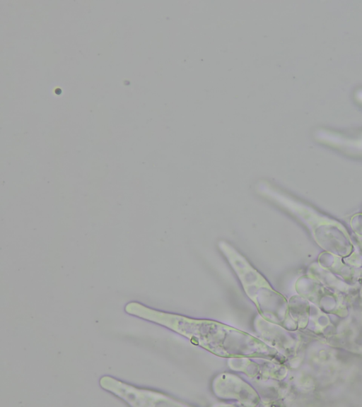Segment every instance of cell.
Here are the masks:
<instances>
[{
    "label": "cell",
    "mask_w": 362,
    "mask_h": 407,
    "mask_svg": "<svg viewBox=\"0 0 362 407\" xmlns=\"http://www.w3.org/2000/svg\"><path fill=\"white\" fill-rule=\"evenodd\" d=\"M99 384L101 388L122 399L131 406H148L154 396L150 391L137 388L109 375L103 376Z\"/></svg>",
    "instance_id": "obj_1"
}]
</instances>
